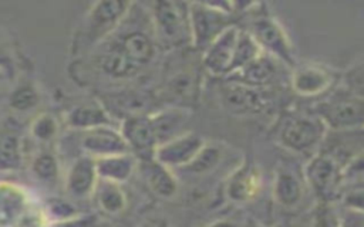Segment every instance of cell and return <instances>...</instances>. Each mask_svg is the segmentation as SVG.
<instances>
[{
	"mask_svg": "<svg viewBox=\"0 0 364 227\" xmlns=\"http://www.w3.org/2000/svg\"><path fill=\"white\" fill-rule=\"evenodd\" d=\"M206 227H239L236 223L230 221V220H218V221H213L210 223L209 226Z\"/></svg>",
	"mask_w": 364,
	"mask_h": 227,
	"instance_id": "cell-39",
	"label": "cell"
},
{
	"mask_svg": "<svg viewBox=\"0 0 364 227\" xmlns=\"http://www.w3.org/2000/svg\"><path fill=\"white\" fill-rule=\"evenodd\" d=\"M131 6V1L121 0H104L94 3L85 17L84 24L87 41H101L111 34L125 18Z\"/></svg>",
	"mask_w": 364,
	"mask_h": 227,
	"instance_id": "cell-6",
	"label": "cell"
},
{
	"mask_svg": "<svg viewBox=\"0 0 364 227\" xmlns=\"http://www.w3.org/2000/svg\"><path fill=\"white\" fill-rule=\"evenodd\" d=\"M95 160V170L97 176L101 180L114 182L122 184L127 182L134 172L136 170L138 162L132 153H119L112 156L97 157Z\"/></svg>",
	"mask_w": 364,
	"mask_h": 227,
	"instance_id": "cell-19",
	"label": "cell"
},
{
	"mask_svg": "<svg viewBox=\"0 0 364 227\" xmlns=\"http://www.w3.org/2000/svg\"><path fill=\"white\" fill-rule=\"evenodd\" d=\"M262 52L263 51L257 45V43L253 40V37L249 34V31L240 30L239 35H237V43H236V48H235V57H233L230 74L240 70L246 64H249L252 60L259 57Z\"/></svg>",
	"mask_w": 364,
	"mask_h": 227,
	"instance_id": "cell-28",
	"label": "cell"
},
{
	"mask_svg": "<svg viewBox=\"0 0 364 227\" xmlns=\"http://www.w3.org/2000/svg\"><path fill=\"white\" fill-rule=\"evenodd\" d=\"M247 227H260V226H259V224H255V223H249Z\"/></svg>",
	"mask_w": 364,
	"mask_h": 227,
	"instance_id": "cell-41",
	"label": "cell"
},
{
	"mask_svg": "<svg viewBox=\"0 0 364 227\" xmlns=\"http://www.w3.org/2000/svg\"><path fill=\"white\" fill-rule=\"evenodd\" d=\"M340 220L341 217L337 216L330 203L321 201L313 214L311 227H338Z\"/></svg>",
	"mask_w": 364,
	"mask_h": 227,
	"instance_id": "cell-32",
	"label": "cell"
},
{
	"mask_svg": "<svg viewBox=\"0 0 364 227\" xmlns=\"http://www.w3.org/2000/svg\"><path fill=\"white\" fill-rule=\"evenodd\" d=\"M316 118L326 129L333 132H348L361 129L364 123L363 96L344 92L317 105Z\"/></svg>",
	"mask_w": 364,
	"mask_h": 227,
	"instance_id": "cell-3",
	"label": "cell"
},
{
	"mask_svg": "<svg viewBox=\"0 0 364 227\" xmlns=\"http://www.w3.org/2000/svg\"><path fill=\"white\" fill-rule=\"evenodd\" d=\"M239 31L240 28L236 24L228 27L203 50L202 62L208 72L218 77L230 74Z\"/></svg>",
	"mask_w": 364,
	"mask_h": 227,
	"instance_id": "cell-10",
	"label": "cell"
},
{
	"mask_svg": "<svg viewBox=\"0 0 364 227\" xmlns=\"http://www.w3.org/2000/svg\"><path fill=\"white\" fill-rule=\"evenodd\" d=\"M249 34L257 43L260 50L280 60L289 67H294V52L287 33L283 26L272 16H262L252 23Z\"/></svg>",
	"mask_w": 364,
	"mask_h": 227,
	"instance_id": "cell-5",
	"label": "cell"
},
{
	"mask_svg": "<svg viewBox=\"0 0 364 227\" xmlns=\"http://www.w3.org/2000/svg\"><path fill=\"white\" fill-rule=\"evenodd\" d=\"M364 189L363 184L358 183L355 186H353L348 192L344 193L343 196V203L344 207L348 211H357V213H363V204H364Z\"/></svg>",
	"mask_w": 364,
	"mask_h": 227,
	"instance_id": "cell-33",
	"label": "cell"
},
{
	"mask_svg": "<svg viewBox=\"0 0 364 227\" xmlns=\"http://www.w3.org/2000/svg\"><path fill=\"white\" fill-rule=\"evenodd\" d=\"M222 102L233 114H250L263 108V98L256 88L230 82L222 88Z\"/></svg>",
	"mask_w": 364,
	"mask_h": 227,
	"instance_id": "cell-16",
	"label": "cell"
},
{
	"mask_svg": "<svg viewBox=\"0 0 364 227\" xmlns=\"http://www.w3.org/2000/svg\"><path fill=\"white\" fill-rule=\"evenodd\" d=\"M336 77L331 70L320 64H304L294 67L291 88L301 96H317L333 85Z\"/></svg>",
	"mask_w": 364,
	"mask_h": 227,
	"instance_id": "cell-12",
	"label": "cell"
},
{
	"mask_svg": "<svg viewBox=\"0 0 364 227\" xmlns=\"http://www.w3.org/2000/svg\"><path fill=\"white\" fill-rule=\"evenodd\" d=\"M304 193L303 182L289 169H279L273 182V197L284 207H293L300 203Z\"/></svg>",
	"mask_w": 364,
	"mask_h": 227,
	"instance_id": "cell-22",
	"label": "cell"
},
{
	"mask_svg": "<svg viewBox=\"0 0 364 227\" xmlns=\"http://www.w3.org/2000/svg\"><path fill=\"white\" fill-rule=\"evenodd\" d=\"M4 75H6V72H4V70L3 68H0V82L3 81V78H4Z\"/></svg>",
	"mask_w": 364,
	"mask_h": 227,
	"instance_id": "cell-40",
	"label": "cell"
},
{
	"mask_svg": "<svg viewBox=\"0 0 364 227\" xmlns=\"http://www.w3.org/2000/svg\"><path fill=\"white\" fill-rule=\"evenodd\" d=\"M97 217L94 214H74L71 217L57 220L48 227H94Z\"/></svg>",
	"mask_w": 364,
	"mask_h": 227,
	"instance_id": "cell-34",
	"label": "cell"
},
{
	"mask_svg": "<svg viewBox=\"0 0 364 227\" xmlns=\"http://www.w3.org/2000/svg\"><path fill=\"white\" fill-rule=\"evenodd\" d=\"M277 72L276 60L264 52H262L259 57L252 60L249 64L242 67L240 70L232 72L228 75L229 78H233L232 82H239L252 88L262 87L269 84L273 77Z\"/></svg>",
	"mask_w": 364,
	"mask_h": 227,
	"instance_id": "cell-17",
	"label": "cell"
},
{
	"mask_svg": "<svg viewBox=\"0 0 364 227\" xmlns=\"http://www.w3.org/2000/svg\"><path fill=\"white\" fill-rule=\"evenodd\" d=\"M40 102L37 88L30 82L18 84L9 96V106L16 112H27L36 108Z\"/></svg>",
	"mask_w": 364,
	"mask_h": 227,
	"instance_id": "cell-29",
	"label": "cell"
},
{
	"mask_svg": "<svg viewBox=\"0 0 364 227\" xmlns=\"http://www.w3.org/2000/svg\"><path fill=\"white\" fill-rule=\"evenodd\" d=\"M193 79L189 72H178L169 78L168 91L178 98H186L193 94Z\"/></svg>",
	"mask_w": 364,
	"mask_h": 227,
	"instance_id": "cell-31",
	"label": "cell"
},
{
	"mask_svg": "<svg viewBox=\"0 0 364 227\" xmlns=\"http://www.w3.org/2000/svg\"><path fill=\"white\" fill-rule=\"evenodd\" d=\"M21 145L18 136L0 133V170H16L21 165Z\"/></svg>",
	"mask_w": 364,
	"mask_h": 227,
	"instance_id": "cell-27",
	"label": "cell"
},
{
	"mask_svg": "<svg viewBox=\"0 0 364 227\" xmlns=\"http://www.w3.org/2000/svg\"><path fill=\"white\" fill-rule=\"evenodd\" d=\"M144 176L148 187L155 196L161 199H172L176 196L179 184L172 169L154 159H146L144 163Z\"/></svg>",
	"mask_w": 364,
	"mask_h": 227,
	"instance_id": "cell-20",
	"label": "cell"
},
{
	"mask_svg": "<svg viewBox=\"0 0 364 227\" xmlns=\"http://www.w3.org/2000/svg\"><path fill=\"white\" fill-rule=\"evenodd\" d=\"M151 20L154 31L162 44L179 47L191 43L188 3L173 0H158L151 4Z\"/></svg>",
	"mask_w": 364,
	"mask_h": 227,
	"instance_id": "cell-2",
	"label": "cell"
},
{
	"mask_svg": "<svg viewBox=\"0 0 364 227\" xmlns=\"http://www.w3.org/2000/svg\"><path fill=\"white\" fill-rule=\"evenodd\" d=\"M326 131L317 118L296 116L283 125L279 140L286 149L303 153L316 148L324 138Z\"/></svg>",
	"mask_w": 364,
	"mask_h": 227,
	"instance_id": "cell-7",
	"label": "cell"
},
{
	"mask_svg": "<svg viewBox=\"0 0 364 227\" xmlns=\"http://www.w3.org/2000/svg\"><path fill=\"white\" fill-rule=\"evenodd\" d=\"M262 187V176L250 162L237 166L226 182V196L233 203H247L253 200Z\"/></svg>",
	"mask_w": 364,
	"mask_h": 227,
	"instance_id": "cell-13",
	"label": "cell"
},
{
	"mask_svg": "<svg viewBox=\"0 0 364 227\" xmlns=\"http://www.w3.org/2000/svg\"><path fill=\"white\" fill-rule=\"evenodd\" d=\"M338 227H364L363 213L348 211L346 216L341 217Z\"/></svg>",
	"mask_w": 364,
	"mask_h": 227,
	"instance_id": "cell-36",
	"label": "cell"
},
{
	"mask_svg": "<svg viewBox=\"0 0 364 227\" xmlns=\"http://www.w3.org/2000/svg\"><path fill=\"white\" fill-rule=\"evenodd\" d=\"M92 196L100 210L105 214L117 216L127 207V194L118 183L98 179Z\"/></svg>",
	"mask_w": 364,
	"mask_h": 227,
	"instance_id": "cell-23",
	"label": "cell"
},
{
	"mask_svg": "<svg viewBox=\"0 0 364 227\" xmlns=\"http://www.w3.org/2000/svg\"><path fill=\"white\" fill-rule=\"evenodd\" d=\"M112 48L121 52L138 68L148 65L154 60L156 52L152 38L146 33L138 30L127 31L122 37L118 38L117 44Z\"/></svg>",
	"mask_w": 364,
	"mask_h": 227,
	"instance_id": "cell-15",
	"label": "cell"
},
{
	"mask_svg": "<svg viewBox=\"0 0 364 227\" xmlns=\"http://www.w3.org/2000/svg\"><path fill=\"white\" fill-rule=\"evenodd\" d=\"M347 92L363 96V64L353 67L346 75Z\"/></svg>",
	"mask_w": 364,
	"mask_h": 227,
	"instance_id": "cell-35",
	"label": "cell"
},
{
	"mask_svg": "<svg viewBox=\"0 0 364 227\" xmlns=\"http://www.w3.org/2000/svg\"><path fill=\"white\" fill-rule=\"evenodd\" d=\"M10 45L6 37V33L0 27V68L4 70V67L10 62Z\"/></svg>",
	"mask_w": 364,
	"mask_h": 227,
	"instance_id": "cell-37",
	"label": "cell"
},
{
	"mask_svg": "<svg viewBox=\"0 0 364 227\" xmlns=\"http://www.w3.org/2000/svg\"><path fill=\"white\" fill-rule=\"evenodd\" d=\"M304 177L316 196L330 203L343 184V165L330 153L321 152L309 159Z\"/></svg>",
	"mask_w": 364,
	"mask_h": 227,
	"instance_id": "cell-4",
	"label": "cell"
},
{
	"mask_svg": "<svg viewBox=\"0 0 364 227\" xmlns=\"http://www.w3.org/2000/svg\"><path fill=\"white\" fill-rule=\"evenodd\" d=\"M31 136L43 143L53 140L58 133V122L51 114H40L30 125Z\"/></svg>",
	"mask_w": 364,
	"mask_h": 227,
	"instance_id": "cell-30",
	"label": "cell"
},
{
	"mask_svg": "<svg viewBox=\"0 0 364 227\" xmlns=\"http://www.w3.org/2000/svg\"><path fill=\"white\" fill-rule=\"evenodd\" d=\"M236 3L230 1H192L188 3V20L191 44L198 50H205L228 27L233 26L230 14Z\"/></svg>",
	"mask_w": 364,
	"mask_h": 227,
	"instance_id": "cell-1",
	"label": "cell"
},
{
	"mask_svg": "<svg viewBox=\"0 0 364 227\" xmlns=\"http://www.w3.org/2000/svg\"><path fill=\"white\" fill-rule=\"evenodd\" d=\"M98 65L101 71L112 79H125L134 77L141 70L114 48H109L100 57Z\"/></svg>",
	"mask_w": 364,
	"mask_h": 227,
	"instance_id": "cell-24",
	"label": "cell"
},
{
	"mask_svg": "<svg viewBox=\"0 0 364 227\" xmlns=\"http://www.w3.org/2000/svg\"><path fill=\"white\" fill-rule=\"evenodd\" d=\"M98 182L95 160L85 155L75 159L65 176V192L75 199H85L92 196L95 184Z\"/></svg>",
	"mask_w": 364,
	"mask_h": 227,
	"instance_id": "cell-14",
	"label": "cell"
},
{
	"mask_svg": "<svg viewBox=\"0 0 364 227\" xmlns=\"http://www.w3.org/2000/svg\"><path fill=\"white\" fill-rule=\"evenodd\" d=\"M65 122L71 129L85 132L94 128L111 125L112 118L100 104H81L68 111Z\"/></svg>",
	"mask_w": 364,
	"mask_h": 227,
	"instance_id": "cell-21",
	"label": "cell"
},
{
	"mask_svg": "<svg viewBox=\"0 0 364 227\" xmlns=\"http://www.w3.org/2000/svg\"><path fill=\"white\" fill-rule=\"evenodd\" d=\"M138 227H171V224L168 223L166 218L164 217H148L144 221H141V224Z\"/></svg>",
	"mask_w": 364,
	"mask_h": 227,
	"instance_id": "cell-38",
	"label": "cell"
},
{
	"mask_svg": "<svg viewBox=\"0 0 364 227\" xmlns=\"http://www.w3.org/2000/svg\"><path fill=\"white\" fill-rule=\"evenodd\" d=\"M122 135L129 152L138 159H152V153L156 148V140L151 123L149 114L127 115L118 129Z\"/></svg>",
	"mask_w": 364,
	"mask_h": 227,
	"instance_id": "cell-9",
	"label": "cell"
},
{
	"mask_svg": "<svg viewBox=\"0 0 364 227\" xmlns=\"http://www.w3.org/2000/svg\"><path fill=\"white\" fill-rule=\"evenodd\" d=\"M223 150L216 143H208L199 149V152L193 156V159L183 167V170L192 175H205L215 170L222 162Z\"/></svg>",
	"mask_w": 364,
	"mask_h": 227,
	"instance_id": "cell-25",
	"label": "cell"
},
{
	"mask_svg": "<svg viewBox=\"0 0 364 227\" xmlns=\"http://www.w3.org/2000/svg\"><path fill=\"white\" fill-rule=\"evenodd\" d=\"M205 142L206 140L199 133L185 131L183 133L158 145L152 153V159L172 170L183 169Z\"/></svg>",
	"mask_w": 364,
	"mask_h": 227,
	"instance_id": "cell-8",
	"label": "cell"
},
{
	"mask_svg": "<svg viewBox=\"0 0 364 227\" xmlns=\"http://www.w3.org/2000/svg\"><path fill=\"white\" fill-rule=\"evenodd\" d=\"M81 146L84 152L94 159L119 153H131L122 135L118 129H114L112 125L85 131L81 139Z\"/></svg>",
	"mask_w": 364,
	"mask_h": 227,
	"instance_id": "cell-11",
	"label": "cell"
},
{
	"mask_svg": "<svg viewBox=\"0 0 364 227\" xmlns=\"http://www.w3.org/2000/svg\"><path fill=\"white\" fill-rule=\"evenodd\" d=\"M30 170L37 180L43 183H54L58 179L60 165L54 153L44 150L33 157Z\"/></svg>",
	"mask_w": 364,
	"mask_h": 227,
	"instance_id": "cell-26",
	"label": "cell"
},
{
	"mask_svg": "<svg viewBox=\"0 0 364 227\" xmlns=\"http://www.w3.org/2000/svg\"><path fill=\"white\" fill-rule=\"evenodd\" d=\"M156 146L183 133V125L189 118V111L183 108H166L149 115Z\"/></svg>",
	"mask_w": 364,
	"mask_h": 227,
	"instance_id": "cell-18",
	"label": "cell"
}]
</instances>
